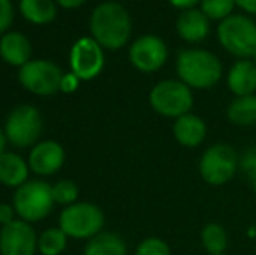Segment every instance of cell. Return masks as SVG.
Wrapping results in <instances>:
<instances>
[{
	"instance_id": "1",
	"label": "cell",
	"mask_w": 256,
	"mask_h": 255,
	"mask_svg": "<svg viewBox=\"0 0 256 255\" xmlns=\"http://www.w3.org/2000/svg\"><path fill=\"white\" fill-rule=\"evenodd\" d=\"M91 37L103 49H120L131 37V16L118 2H103L89 18Z\"/></svg>"
},
{
	"instance_id": "2",
	"label": "cell",
	"mask_w": 256,
	"mask_h": 255,
	"mask_svg": "<svg viewBox=\"0 0 256 255\" xmlns=\"http://www.w3.org/2000/svg\"><path fill=\"white\" fill-rule=\"evenodd\" d=\"M176 74L192 89H209L223 77L220 58L206 49H183L176 56Z\"/></svg>"
},
{
	"instance_id": "3",
	"label": "cell",
	"mask_w": 256,
	"mask_h": 255,
	"mask_svg": "<svg viewBox=\"0 0 256 255\" xmlns=\"http://www.w3.org/2000/svg\"><path fill=\"white\" fill-rule=\"evenodd\" d=\"M216 35L226 53L239 60L253 58L256 51V21L244 14H232L220 21Z\"/></svg>"
},
{
	"instance_id": "4",
	"label": "cell",
	"mask_w": 256,
	"mask_h": 255,
	"mask_svg": "<svg viewBox=\"0 0 256 255\" xmlns=\"http://www.w3.org/2000/svg\"><path fill=\"white\" fill-rule=\"evenodd\" d=\"M104 215L102 208L89 201H77V203L64 206L60 213L58 227L63 229L68 238L74 239H91L103 231Z\"/></svg>"
},
{
	"instance_id": "5",
	"label": "cell",
	"mask_w": 256,
	"mask_h": 255,
	"mask_svg": "<svg viewBox=\"0 0 256 255\" xmlns=\"http://www.w3.org/2000/svg\"><path fill=\"white\" fill-rule=\"evenodd\" d=\"M52 185L44 180H28L16 189L12 196V206L18 213V218L24 222L44 220L52 211L54 206Z\"/></svg>"
},
{
	"instance_id": "6",
	"label": "cell",
	"mask_w": 256,
	"mask_h": 255,
	"mask_svg": "<svg viewBox=\"0 0 256 255\" xmlns=\"http://www.w3.org/2000/svg\"><path fill=\"white\" fill-rule=\"evenodd\" d=\"M150 107L164 117H178L190 114L194 107L192 88L180 79H166L152 88L148 96Z\"/></svg>"
},
{
	"instance_id": "7",
	"label": "cell",
	"mask_w": 256,
	"mask_h": 255,
	"mask_svg": "<svg viewBox=\"0 0 256 255\" xmlns=\"http://www.w3.org/2000/svg\"><path fill=\"white\" fill-rule=\"evenodd\" d=\"M240 157L228 143H214L200 156L199 175L209 185H225L236 177Z\"/></svg>"
},
{
	"instance_id": "8",
	"label": "cell",
	"mask_w": 256,
	"mask_h": 255,
	"mask_svg": "<svg viewBox=\"0 0 256 255\" xmlns=\"http://www.w3.org/2000/svg\"><path fill=\"white\" fill-rule=\"evenodd\" d=\"M6 138L18 149L35 145L42 133V116L34 105H20L6 119Z\"/></svg>"
},
{
	"instance_id": "9",
	"label": "cell",
	"mask_w": 256,
	"mask_h": 255,
	"mask_svg": "<svg viewBox=\"0 0 256 255\" xmlns=\"http://www.w3.org/2000/svg\"><path fill=\"white\" fill-rule=\"evenodd\" d=\"M63 75L61 68L49 60H30L18 72L21 86L38 96H51L61 91Z\"/></svg>"
},
{
	"instance_id": "10",
	"label": "cell",
	"mask_w": 256,
	"mask_h": 255,
	"mask_svg": "<svg viewBox=\"0 0 256 255\" xmlns=\"http://www.w3.org/2000/svg\"><path fill=\"white\" fill-rule=\"evenodd\" d=\"M104 67L103 48L92 37H82L70 49V68L80 81H92Z\"/></svg>"
},
{
	"instance_id": "11",
	"label": "cell",
	"mask_w": 256,
	"mask_h": 255,
	"mask_svg": "<svg viewBox=\"0 0 256 255\" xmlns=\"http://www.w3.org/2000/svg\"><path fill=\"white\" fill-rule=\"evenodd\" d=\"M168 44L157 35H142L129 48V62L143 74L160 70L168 62Z\"/></svg>"
},
{
	"instance_id": "12",
	"label": "cell",
	"mask_w": 256,
	"mask_h": 255,
	"mask_svg": "<svg viewBox=\"0 0 256 255\" xmlns=\"http://www.w3.org/2000/svg\"><path fill=\"white\" fill-rule=\"evenodd\" d=\"M38 236L30 222L16 218L0 229V255H35Z\"/></svg>"
},
{
	"instance_id": "13",
	"label": "cell",
	"mask_w": 256,
	"mask_h": 255,
	"mask_svg": "<svg viewBox=\"0 0 256 255\" xmlns=\"http://www.w3.org/2000/svg\"><path fill=\"white\" fill-rule=\"evenodd\" d=\"M28 164L38 177H51L64 164V149L58 142L44 140L34 145L28 156Z\"/></svg>"
},
{
	"instance_id": "14",
	"label": "cell",
	"mask_w": 256,
	"mask_h": 255,
	"mask_svg": "<svg viewBox=\"0 0 256 255\" xmlns=\"http://www.w3.org/2000/svg\"><path fill=\"white\" fill-rule=\"evenodd\" d=\"M176 32L182 41L190 44L202 42L211 34V20L197 7L182 11L176 20Z\"/></svg>"
},
{
	"instance_id": "15",
	"label": "cell",
	"mask_w": 256,
	"mask_h": 255,
	"mask_svg": "<svg viewBox=\"0 0 256 255\" xmlns=\"http://www.w3.org/2000/svg\"><path fill=\"white\" fill-rule=\"evenodd\" d=\"M32 44L21 32H7L0 39V58L12 67H23L30 62Z\"/></svg>"
},
{
	"instance_id": "16",
	"label": "cell",
	"mask_w": 256,
	"mask_h": 255,
	"mask_svg": "<svg viewBox=\"0 0 256 255\" xmlns=\"http://www.w3.org/2000/svg\"><path fill=\"white\" fill-rule=\"evenodd\" d=\"M172 135H174L176 142L180 145L186 147V149H194L199 147L206 140L208 135V128L206 123L196 114H185V116L178 117L172 124Z\"/></svg>"
},
{
	"instance_id": "17",
	"label": "cell",
	"mask_w": 256,
	"mask_h": 255,
	"mask_svg": "<svg viewBox=\"0 0 256 255\" xmlns=\"http://www.w3.org/2000/svg\"><path fill=\"white\" fill-rule=\"evenodd\" d=\"M228 89L236 96H250L256 91V65L253 60H239L226 74Z\"/></svg>"
},
{
	"instance_id": "18",
	"label": "cell",
	"mask_w": 256,
	"mask_h": 255,
	"mask_svg": "<svg viewBox=\"0 0 256 255\" xmlns=\"http://www.w3.org/2000/svg\"><path fill=\"white\" fill-rule=\"evenodd\" d=\"M30 164L20 154L4 152L0 156V184L6 187H21L28 182Z\"/></svg>"
},
{
	"instance_id": "19",
	"label": "cell",
	"mask_w": 256,
	"mask_h": 255,
	"mask_svg": "<svg viewBox=\"0 0 256 255\" xmlns=\"http://www.w3.org/2000/svg\"><path fill=\"white\" fill-rule=\"evenodd\" d=\"M84 255H128V245L115 232L102 231L94 238L88 239Z\"/></svg>"
},
{
	"instance_id": "20",
	"label": "cell",
	"mask_w": 256,
	"mask_h": 255,
	"mask_svg": "<svg viewBox=\"0 0 256 255\" xmlns=\"http://www.w3.org/2000/svg\"><path fill=\"white\" fill-rule=\"evenodd\" d=\"M226 119L234 126L250 128L256 124V95L236 96L226 107Z\"/></svg>"
},
{
	"instance_id": "21",
	"label": "cell",
	"mask_w": 256,
	"mask_h": 255,
	"mask_svg": "<svg viewBox=\"0 0 256 255\" xmlns=\"http://www.w3.org/2000/svg\"><path fill=\"white\" fill-rule=\"evenodd\" d=\"M20 13L34 25H48L58 14L56 0H20Z\"/></svg>"
},
{
	"instance_id": "22",
	"label": "cell",
	"mask_w": 256,
	"mask_h": 255,
	"mask_svg": "<svg viewBox=\"0 0 256 255\" xmlns=\"http://www.w3.org/2000/svg\"><path fill=\"white\" fill-rule=\"evenodd\" d=\"M200 243L209 255L226 253V246H228L226 229L218 222H209L200 231Z\"/></svg>"
},
{
	"instance_id": "23",
	"label": "cell",
	"mask_w": 256,
	"mask_h": 255,
	"mask_svg": "<svg viewBox=\"0 0 256 255\" xmlns=\"http://www.w3.org/2000/svg\"><path fill=\"white\" fill-rule=\"evenodd\" d=\"M68 236L61 227H49L38 234V253L40 255H61L66 250Z\"/></svg>"
},
{
	"instance_id": "24",
	"label": "cell",
	"mask_w": 256,
	"mask_h": 255,
	"mask_svg": "<svg viewBox=\"0 0 256 255\" xmlns=\"http://www.w3.org/2000/svg\"><path fill=\"white\" fill-rule=\"evenodd\" d=\"M236 0H200V7L206 16L211 21H223L232 16Z\"/></svg>"
},
{
	"instance_id": "25",
	"label": "cell",
	"mask_w": 256,
	"mask_h": 255,
	"mask_svg": "<svg viewBox=\"0 0 256 255\" xmlns=\"http://www.w3.org/2000/svg\"><path fill=\"white\" fill-rule=\"evenodd\" d=\"M52 197L54 203L61 206H70L77 203L78 199V187L74 180H60L52 185Z\"/></svg>"
},
{
	"instance_id": "26",
	"label": "cell",
	"mask_w": 256,
	"mask_h": 255,
	"mask_svg": "<svg viewBox=\"0 0 256 255\" xmlns=\"http://www.w3.org/2000/svg\"><path fill=\"white\" fill-rule=\"evenodd\" d=\"M134 255H172L171 246L168 241L157 236H148V238L142 239L134 250Z\"/></svg>"
},
{
	"instance_id": "27",
	"label": "cell",
	"mask_w": 256,
	"mask_h": 255,
	"mask_svg": "<svg viewBox=\"0 0 256 255\" xmlns=\"http://www.w3.org/2000/svg\"><path fill=\"white\" fill-rule=\"evenodd\" d=\"M239 170L242 171L248 184H250L251 189L256 192V145L244 150V154L240 156Z\"/></svg>"
},
{
	"instance_id": "28",
	"label": "cell",
	"mask_w": 256,
	"mask_h": 255,
	"mask_svg": "<svg viewBox=\"0 0 256 255\" xmlns=\"http://www.w3.org/2000/svg\"><path fill=\"white\" fill-rule=\"evenodd\" d=\"M14 21V7L10 0H0V35L7 34Z\"/></svg>"
},
{
	"instance_id": "29",
	"label": "cell",
	"mask_w": 256,
	"mask_h": 255,
	"mask_svg": "<svg viewBox=\"0 0 256 255\" xmlns=\"http://www.w3.org/2000/svg\"><path fill=\"white\" fill-rule=\"evenodd\" d=\"M18 217L16 210L12 204L9 203H0V225H7L10 222H14Z\"/></svg>"
},
{
	"instance_id": "30",
	"label": "cell",
	"mask_w": 256,
	"mask_h": 255,
	"mask_svg": "<svg viewBox=\"0 0 256 255\" xmlns=\"http://www.w3.org/2000/svg\"><path fill=\"white\" fill-rule=\"evenodd\" d=\"M78 84H80V79H78L74 72H70V74H64L63 81H61V91H63V93H74L75 89L78 88Z\"/></svg>"
},
{
	"instance_id": "31",
	"label": "cell",
	"mask_w": 256,
	"mask_h": 255,
	"mask_svg": "<svg viewBox=\"0 0 256 255\" xmlns=\"http://www.w3.org/2000/svg\"><path fill=\"white\" fill-rule=\"evenodd\" d=\"M172 7L176 9H182V11H186V9H194V7L200 6V0H168Z\"/></svg>"
},
{
	"instance_id": "32",
	"label": "cell",
	"mask_w": 256,
	"mask_h": 255,
	"mask_svg": "<svg viewBox=\"0 0 256 255\" xmlns=\"http://www.w3.org/2000/svg\"><path fill=\"white\" fill-rule=\"evenodd\" d=\"M236 6L240 7L244 13L256 16V0H236Z\"/></svg>"
},
{
	"instance_id": "33",
	"label": "cell",
	"mask_w": 256,
	"mask_h": 255,
	"mask_svg": "<svg viewBox=\"0 0 256 255\" xmlns=\"http://www.w3.org/2000/svg\"><path fill=\"white\" fill-rule=\"evenodd\" d=\"M88 0H56L58 6L64 7V9H75V7H80L82 4H86Z\"/></svg>"
},
{
	"instance_id": "34",
	"label": "cell",
	"mask_w": 256,
	"mask_h": 255,
	"mask_svg": "<svg viewBox=\"0 0 256 255\" xmlns=\"http://www.w3.org/2000/svg\"><path fill=\"white\" fill-rule=\"evenodd\" d=\"M6 143H7L6 133H4V129L0 128V156H2V154L6 152Z\"/></svg>"
},
{
	"instance_id": "35",
	"label": "cell",
	"mask_w": 256,
	"mask_h": 255,
	"mask_svg": "<svg viewBox=\"0 0 256 255\" xmlns=\"http://www.w3.org/2000/svg\"><path fill=\"white\" fill-rule=\"evenodd\" d=\"M251 60H253V63L256 65V51H254V55H253V58H251Z\"/></svg>"
},
{
	"instance_id": "36",
	"label": "cell",
	"mask_w": 256,
	"mask_h": 255,
	"mask_svg": "<svg viewBox=\"0 0 256 255\" xmlns=\"http://www.w3.org/2000/svg\"><path fill=\"white\" fill-rule=\"evenodd\" d=\"M218 255H228V253H218Z\"/></svg>"
}]
</instances>
